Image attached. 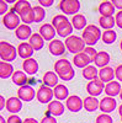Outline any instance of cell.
I'll return each mask as SVG.
<instances>
[{"label": "cell", "instance_id": "cell-8", "mask_svg": "<svg viewBox=\"0 0 122 123\" xmlns=\"http://www.w3.org/2000/svg\"><path fill=\"white\" fill-rule=\"evenodd\" d=\"M105 86L106 85L100 79H96V80H93V81H89L88 83L86 91L89 92L90 96L96 97V96H99L101 92H103V90H105Z\"/></svg>", "mask_w": 122, "mask_h": 123}, {"label": "cell", "instance_id": "cell-33", "mask_svg": "<svg viewBox=\"0 0 122 123\" xmlns=\"http://www.w3.org/2000/svg\"><path fill=\"white\" fill-rule=\"evenodd\" d=\"M99 24H100V26L103 27V28H105L106 31H109V30H112V27L116 25V20H115L114 16H109V17L101 16L99 18Z\"/></svg>", "mask_w": 122, "mask_h": 123}, {"label": "cell", "instance_id": "cell-27", "mask_svg": "<svg viewBox=\"0 0 122 123\" xmlns=\"http://www.w3.org/2000/svg\"><path fill=\"white\" fill-rule=\"evenodd\" d=\"M11 79H13V83H14L15 85L20 86V87L27 85V83H28L26 73H25V71H21V70H16Z\"/></svg>", "mask_w": 122, "mask_h": 123}, {"label": "cell", "instance_id": "cell-13", "mask_svg": "<svg viewBox=\"0 0 122 123\" xmlns=\"http://www.w3.org/2000/svg\"><path fill=\"white\" fill-rule=\"evenodd\" d=\"M22 108V101L19 97H10L9 100H6V110L13 115L19 113Z\"/></svg>", "mask_w": 122, "mask_h": 123}, {"label": "cell", "instance_id": "cell-21", "mask_svg": "<svg viewBox=\"0 0 122 123\" xmlns=\"http://www.w3.org/2000/svg\"><path fill=\"white\" fill-rule=\"evenodd\" d=\"M94 63L96 67L99 68H106L107 64L110 63V54L107 52H105V50H103V52H97L95 59H94Z\"/></svg>", "mask_w": 122, "mask_h": 123}, {"label": "cell", "instance_id": "cell-31", "mask_svg": "<svg viewBox=\"0 0 122 123\" xmlns=\"http://www.w3.org/2000/svg\"><path fill=\"white\" fill-rule=\"evenodd\" d=\"M72 25H73V27L75 28V30H85L86 27H88V25H86V17L84 16V15H81V14H77L75 16H73V18H72Z\"/></svg>", "mask_w": 122, "mask_h": 123}, {"label": "cell", "instance_id": "cell-54", "mask_svg": "<svg viewBox=\"0 0 122 123\" xmlns=\"http://www.w3.org/2000/svg\"><path fill=\"white\" fill-rule=\"evenodd\" d=\"M120 97H121V100H122V90H121V94H120Z\"/></svg>", "mask_w": 122, "mask_h": 123}, {"label": "cell", "instance_id": "cell-42", "mask_svg": "<svg viewBox=\"0 0 122 123\" xmlns=\"http://www.w3.org/2000/svg\"><path fill=\"white\" fill-rule=\"evenodd\" d=\"M39 123H57V119L53 117V116H46L42 118Z\"/></svg>", "mask_w": 122, "mask_h": 123}, {"label": "cell", "instance_id": "cell-24", "mask_svg": "<svg viewBox=\"0 0 122 123\" xmlns=\"http://www.w3.org/2000/svg\"><path fill=\"white\" fill-rule=\"evenodd\" d=\"M15 35L19 39H21V41H25V39H30L32 36V31H31V27H30L28 25H20V27L15 31Z\"/></svg>", "mask_w": 122, "mask_h": 123}, {"label": "cell", "instance_id": "cell-49", "mask_svg": "<svg viewBox=\"0 0 122 123\" xmlns=\"http://www.w3.org/2000/svg\"><path fill=\"white\" fill-rule=\"evenodd\" d=\"M24 123H38L35 118H31V117H28L26 119H24Z\"/></svg>", "mask_w": 122, "mask_h": 123}, {"label": "cell", "instance_id": "cell-12", "mask_svg": "<svg viewBox=\"0 0 122 123\" xmlns=\"http://www.w3.org/2000/svg\"><path fill=\"white\" fill-rule=\"evenodd\" d=\"M57 33L56 28L53 27L52 24H43L42 26L39 27V35L43 37L45 41H52L54 39V36Z\"/></svg>", "mask_w": 122, "mask_h": 123}, {"label": "cell", "instance_id": "cell-25", "mask_svg": "<svg viewBox=\"0 0 122 123\" xmlns=\"http://www.w3.org/2000/svg\"><path fill=\"white\" fill-rule=\"evenodd\" d=\"M56 31H57V35L58 36H60V37H69L70 36V33L73 32V25H72V22L69 21H65V22H63V24H60L57 28H56Z\"/></svg>", "mask_w": 122, "mask_h": 123}, {"label": "cell", "instance_id": "cell-34", "mask_svg": "<svg viewBox=\"0 0 122 123\" xmlns=\"http://www.w3.org/2000/svg\"><path fill=\"white\" fill-rule=\"evenodd\" d=\"M20 17H21V21L25 24V25H28V24H32L35 22V14H33V7H28L26 9L25 11L20 15Z\"/></svg>", "mask_w": 122, "mask_h": 123}, {"label": "cell", "instance_id": "cell-7", "mask_svg": "<svg viewBox=\"0 0 122 123\" xmlns=\"http://www.w3.org/2000/svg\"><path fill=\"white\" fill-rule=\"evenodd\" d=\"M53 95L54 92L53 90L48 87V86H45L43 84L39 86L38 91H37V100L41 102V104H49V102H52V98H53Z\"/></svg>", "mask_w": 122, "mask_h": 123}, {"label": "cell", "instance_id": "cell-26", "mask_svg": "<svg viewBox=\"0 0 122 123\" xmlns=\"http://www.w3.org/2000/svg\"><path fill=\"white\" fill-rule=\"evenodd\" d=\"M14 68L10 63H6V62H0V78L3 80L4 79H9L10 76L13 78L14 75Z\"/></svg>", "mask_w": 122, "mask_h": 123}, {"label": "cell", "instance_id": "cell-14", "mask_svg": "<svg viewBox=\"0 0 122 123\" xmlns=\"http://www.w3.org/2000/svg\"><path fill=\"white\" fill-rule=\"evenodd\" d=\"M49 52L51 54H53V55H62L64 52H65V43H63L62 41H59V39H53L52 42H49Z\"/></svg>", "mask_w": 122, "mask_h": 123}, {"label": "cell", "instance_id": "cell-18", "mask_svg": "<svg viewBox=\"0 0 122 123\" xmlns=\"http://www.w3.org/2000/svg\"><path fill=\"white\" fill-rule=\"evenodd\" d=\"M22 68H24V71H25L26 74H28V75H35L37 71H38V63H37L36 59L30 58V59L24 60Z\"/></svg>", "mask_w": 122, "mask_h": 123}, {"label": "cell", "instance_id": "cell-29", "mask_svg": "<svg viewBox=\"0 0 122 123\" xmlns=\"http://www.w3.org/2000/svg\"><path fill=\"white\" fill-rule=\"evenodd\" d=\"M100 107V101L96 97L93 96H88L84 98V108L88 112H94Z\"/></svg>", "mask_w": 122, "mask_h": 123}, {"label": "cell", "instance_id": "cell-32", "mask_svg": "<svg viewBox=\"0 0 122 123\" xmlns=\"http://www.w3.org/2000/svg\"><path fill=\"white\" fill-rule=\"evenodd\" d=\"M83 78L86 80H96L99 79V70L94 67V65H89L85 69H83Z\"/></svg>", "mask_w": 122, "mask_h": 123}, {"label": "cell", "instance_id": "cell-38", "mask_svg": "<svg viewBox=\"0 0 122 123\" xmlns=\"http://www.w3.org/2000/svg\"><path fill=\"white\" fill-rule=\"evenodd\" d=\"M65 21H68V18L64 16V15H56L54 17H53V20H52V25H53V27L54 28H57L60 24H63V22H65Z\"/></svg>", "mask_w": 122, "mask_h": 123}, {"label": "cell", "instance_id": "cell-2", "mask_svg": "<svg viewBox=\"0 0 122 123\" xmlns=\"http://www.w3.org/2000/svg\"><path fill=\"white\" fill-rule=\"evenodd\" d=\"M101 37H103L101 31L95 25H88V27L83 31V39L88 47H93L94 44H96Z\"/></svg>", "mask_w": 122, "mask_h": 123}, {"label": "cell", "instance_id": "cell-19", "mask_svg": "<svg viewBox=\"0 0 122 123\" xmlns=\"http://www.w3.org/2000/svg\"><path fill=\"white\" fill-rule=\"evenodd\" d=\"M58 79L59 76L57 75L56 71H46L45 75H43V85L48 86V87H56L58 84Z\"/></svg>", "mask_w": 122, "mask_h": 123}, {"label": "cell", "instance_id": "cell-52", "mask_svg": "<svg viewBox=\"0 0 122 123\" xmlns=\"http://www.w3.org/2000/svg\"><path fill=\"white\" fill-rule=\"evenodd\" d=\"M118 112H120V116H122V105L118 107Z\"/></svg>", "mask_w": 122, "mask_h": 123}, {"label": "cell", "instance_id": "cell-15", "mask_svg": "<svg viewBox=\"0 0 122 123\" xmlns=\"http://www.w3.org/2000/svg\"><path fill=\"white\" fill-rule=\"evenodd\" d=\"M17 54H19V57H21L25 60L30 59L32 57V54H33V48L28 42H22V43H20L19 47H17Z\"/></svg>", "mask_w": 122, "mask_h": 123}, {"label": "cell", "instance_id": "cell-22", "mask_svg": "<svg viewBox=\"0 0 122 123\" xmlns=\"http://www.w3.org/2000/svg\"><path fill=\"white\" fill-rule=\"evenodd\" d=\"M121 85L118 81H111V83L106 84L105 86V92L109 97H115L121 94Z\"/></svg>", "mask_w": 122, "mask_h": 123}, {"label": "cell", "instance_id": "cell-51", "mask_svg": "<svg viewBox=\"0 0 122 123\" xmlns=\"http://www.w3.org/2000/svg\"><path fill=\"white\" fill-rule=\"evenodd\" d=\"M0 123H7V121H5L3 116H0Z\"/></svg>", "mask_w": 122, "mask_h": 123}, {"label": "cell", "instance_id": "cell-16", "mask_svg": "<svg viewBox=\"0 0 122 123\" xmlns=\"http://www.w3.org/2000/svg\"><path fill=\"white\" fill-rule=\"evenodd\" d=\"M90 63H91V59H90L84 52L75 54L74 58H73V64H74L77 68H83V69H85L86 67L90 65Z\"/></svg>", "mask_w": 122, "mask_h": 123}, {"label": "cell", "instance_id": "cell-55", "mask_svg": "<svg viewBox=\"0 0 122 123\" xmlns=\"http://www.w3.org/2000/svg\"><path fill=\"white\" fill-rule=\"evenodd\" d=\"M121 121H122V116H121Z\"/></svg>", "mask_w": 122, "mask_h": 123}, {"label": "cell", "instance_id": "cell-40", "mask_svg": "<svg viewBox=\"0 0 122 123\" xmlns=\"http://www.w3.org/2000/svg\"><path fill=\"white\" fill-rule=\"evenodd\" d=\"M84 53L91 59V62H94V59H95V57H96V54H97V52L95 50L94 47H86V48L84 49Z\"/></svg>", "mask_w": 122, "mask_h": 123}, {"label": "cell", "instance_id": "cell-48", "mask_svg": "<svg viewBox=\"0 0 122 123\" xmlns=\"http://www.w3.org/2000/svg\"><path fill=\"white\" fill-rule=\"evenodd\" d=\"M4 107H6V100L1 95V96H0V110H4Z\"/></svg>", "mask_w": 122, "mask_h": 123}, {"label": "cell", "instance_id": "cell-20", "mask_svg": "<svg viewBox=\"0 0 122 123\" xmlns=\"http://www.w3.org/2000/svg\"><path fill=\"white\" fill-rule=\"evenodd\" d=\"M64 108H65L64 105L60 101H58V100H53L52 102L48 104V112L53 117L54 116H62L63 112H64Z\"/></svg>", "mask_w": 122, "mask_h": 123}, {"label": "cell", "instance_id": "cell-3", "mask_svg": "<svg viewBox=\"0 0 122 123\" xmlns=\"http://www.w3.org/2000/svg\"><path fill=\"white\" fill-rule=\"evenodd\" d=\"M64 43H65L67 49L70 53H74V54L84 52V49L86 48V46H85L86 43L84 42L83 37H79V36H69L65 39Z\"/></svg>", "mask_w": 122, "mask_h": 123}, {"label": "cell", "instance_id": "cell-9", "mask_svg": "<svg viewBox=\"0 0 122 123\" xmlns=\"http://www.w3.org/2000/svg\"><path fill=\"white\" fill-rule=\"evenodd\" d=\"M36 95H37V94L35 92L33 87H32V86H30L28 84L25 85V86L19 87V90H17V97L21 100V101H25V102L32 101L33 97H35Z\"/></svg>", "mask_w": 122, "mask_h": 123}, {"label": "cell", "instance_id": "cell-1", "mask_svg": "<svg viewBox=\"0 0 122 123\" xmlns=\"http://www.w3.org/2000/svg\"><path fill=\"white\" fill-rule=\"evenodd\" d=\"M54 71L57 73V75L59 76V79H62L64 81H69L72 80L75 75V71L72 67V63L68 59H59L54 64Z\"/></svg>", "mask_w": 122, "mask_h": 123}, {"label": "cell", "instance_id": "cell-43", "mask_svg": "<svg viewBox=\"0 0 122 123\" xmlns=\"http://www.w3.org/2000/svg\"><path fill=\"white\" fill-rule=\"evenodd\" d=\"M115 20H116V25H117L120 28H122V10H120V11L116 14Z\"/></svg>", "mask_w": 122, "mask_h": 123}, {"label": "cell", "instance_id": "cell-37", "mask_svg": "<svg viewBox=\"0 0 122 123\" xmlns=\"http://www.w3.org/2000/svg\"><path fill=\"white\" fill-rule=\"evenodd\" d=\"M33 14H35V22L43 21V18L46 17V11H45V9L41 5L33 6Z\"/></svg>", "mask_w": 122, "mask_h": 123}, {"label": "cell", "instance_id": "cell-41", "mask_svg": "<svg viewBox=\"0 0 122 123\" xmlns=\"http://www.w3.org/2000/svg\"><path fill=\"white\" fill-rule=\"evenodd\" d=\"M6 121H7V123H24V121L20 118L17 115H11Z\"/></svg>", "mask_w": 122, "mask_h": 123}, {"label": "cell", "instance_id": "cell-28", "mask_svg": "<svg viewBox=\"0 0 122 123\" xmlns=\"http://www.w3.org/2000/svg\"><path fill=\"white\" fill-rule=\"evenodd\" d=\"M54 92V97L58 100V101H62V100H68L69 97V91H68V87L63 84H59L54 87L53 90Z\"/></svg>", "mask_w": 122, "mask_h": 123}, {"label": "cell", "instance_id": "cell-47", "mask_svg": "<svg viewBox=\"0 0 122 123\" xmlns=\"http://www.w3.org/2000/svg\"><path fill=\"white\" fill-rule=\"evenodd\" d=\"M111 3L114 4V6H115V7H117V9L122 10V0H112Z\"/></svg>", "mask_w": 122, "mask_h": 123}, {"label": "cell", "instance_id": "cell-45", "mask_svg": "<svg viewBox=\"0 0 122 123\" xmlns=\"http://www.w3.org/2000/svg\"><path fill=\"white\" fill-rule=\"evenodd\" d=\"M115 75H116V78L118 79V81H122V64L118 65V67L115 69Z\"/></svg>", "mask_w": 122, "mask_h": 123}, {"label": "cell", "instance_id": "cell-39", "mask_svg": "<svg viewBox=\"0 0 122 123\" xmlns=\"http://www.w3.org/2000/svg\"><path fill=\"white\" fill-rule=\"evenodd\" d=\"M96 123H112V118L110 115L101 113L96 117Z\"/></svg>", "mask_w": 122, "mask_h": 123}, {"label": "cell", "instance_id": "cell-10", "mask_svg": "<svg viewBox=\"0 0 122 123\" xmlns=\"http://www.w3.org/2000/svg\"><path fill=\"white\" fill-rule=\"evenodd\" d=\"M84 107V101L81 100L78 95H72L67 100V108L70 112H79Z\"/></svg>", "mask_w": 122, "mask_h": 123}, {"label": "cell", "instance_id": "cell-11", "mask_svg": "<svg viewBox=\"0 0 122 123\" xmlns=\"http://www.w3.org/2000/svg\"><path fill=\"white\" fill-rule=\"evenodd\" d=\"M116 106H117L116 100L114 97L106 96L103 100H100V107L99 108H100V111H103V113L109 115V113H111V112L116 108Z\"/></svg>", "mask_w": 122, "mask_h": 123}, {"label": "cell", "instance_id": "cell-30", "mask_svg": "<svg viewBox=\"0 0 122 123\" xmlns=\"http://www.w3.org/2000/svg\"><path fill=\"white\" fill-rule=\"evenodd\" d=\"M28 43L32 46L33 50H41V49L43 48L45 39H43V37L41 36L39 33H33L31 36V38L28 39Z\"/></svg>", "mask_w": 122, "mask_h": 123}, {"label": "cell", "instance_id": "cell-17", "mask_svg": "<svg viewBox=\"0 0 122 123\" xmlns=\"http://www.w3.org/2000/svg\"><path fill=\"white\" fill-rule=\"evenodd\" d=\"M115 69H112L111 67H106V68H103L99 70V79L103 81V83H111L114 81V78H115Z\"/></svg>", "mask_w": 122, "mask_h": 123}, {"label": "cell", "instance_id": "cell-36", "mask_svg": "<svg viewBox=\"0 0 122 123\" xmlns=\"http://www.w3.org/2000/svg\"><path fill=\"white\" fill-rule=\"evenodd\" d=\"M103 42L106 43V44H112L116 38H117V35L114 30H109V31H104L103 32Z\"/></svg>", "mask_w": 122, "mask_h": 123}, {"label": "cell", "instance_id": "cell-5", "mask_svg": "<svg viewBox=\"0 0 122 123\" xmlns=\"http://www.w3.org/2000/svg\"><path fill=\"white\" fill-rule=\"evenodd\" d=\"M59 9L65 15H77L80 10V1L79 0H62L59 3Z\"/></svg>", "mask_w": 122, "mask_h": 123}, {"label": "cell", "instance_id": "cell-35", "mask_svg": "<svg viewBox=\"0 0 122 123\" xmlns=\"http://www.w3.org/2000/svg\"><path fill=\"white\" fill-rule=\"evenodd\" d=\"M31 7V4H30V1H27V0H19V1H15V5L14 7L11 9L13 11H15L19 16L21 15L26 9Z\"/></svg>", "mask_w": 122, "mask_h": 123}, {"label": "cell", "instance_id": "cell-23", "mask_svg": "<svg viewBox=\"0 0 122 123\" xmlns=\"http://www.w3.org/2000/svg\"><path fill=\"white\" fill-rule=\"evenodd\" d=\"M115 6L111 1H104L99 5V12L101 16L104 17H109V16H112L115 12Z\"/></svg>", "mask_w": 122, "mask_h": 123}, {"label": "cell", "instance_id": "cell-46", "mask_svg": "<svg viewBox=\"0 0 122 123\" xmlns=\"http://www.w3.org/2000/svg\"><path fill=\"white\" fill-rule=\"evenodd\" d=\"M39 5L42 7H48V6H52L53 5V0H39Z\"/></svg>", "mask_w": 122, "mask_h": 123}, {"label": "cell", "instance_id": "cell-50", "mask_svg": "<svg viewBox=\"0 0 122 123\" xmlns=\"http://www.w3.org/2000/svg\"><path fill=\"white\" fill-rule=\"evenodd\" d=\"M28 84H30V86H31V85H35L36 81H35L33 79H31V80H28Z\"/></svg>", "mask_w": 122, "mask_h": 123}, {"label": "cell", "instance_id": "cell-6", "mask_svg": "<svg viewBox=\"0 0 122 123\" xmlns=\"http://www.w3.org/2000/svg\"><path fill=\"white\" fill-rule=\"evenodd\" d=\"M20 21H21V17H20L15 11L10 10V12L4 15L1 22L7 30H17L20 27Z\"/></svg>", "mask_w": 122, "mask_h": 123}, {"label": "cell", "instance_id": "cell-44", "mask_svg": "<svg viewBox=\"0 0 122 123\" xmlns=\"http://www.w3.org/2000/svg\"><path fill=\"white\" fill-rule=\"evenodd\" d=\"M6 11H7V3L4 1V0H1V1H0V14L4 15ZM5 15H6V14H5Z\"/></svg>", "mask_w": 122, "mask_h": 123}, {"label": "cell", "instance_id": "cell-4", "mask_svg": "<svg viewBox=\"0 0 122 123\" xmlns=\"http://www.w3.org/2000/svg\"><path fill=\"white\" fill-rule=\"evenodd\" d=\"M17 54V48H15L13 44H10L6 41H1L0 42V58L1 62H14Z\"/></svg>", "mask_w": 122, "mask_h": 123}, {"label": "cell", "instance_id": "cell-53", "mask_svg": "<svg viewBox=\"0 0 122 123\" xmlns=\"http://www.w3.org/2000/svg\"><path fill=\"white\" fill-rule=\"evenodd\" d=\"M120 48H121V50H122V39H121V43H120Z\"/></svg>", "mask_w": 122, "mask_h": 123}]
</instances>
